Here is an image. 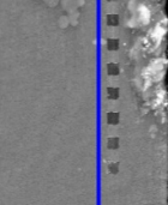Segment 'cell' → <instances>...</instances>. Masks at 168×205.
<instances>
[{
  "instance_id": "cell-6",
  "label": "cell",
  "mask_w": 168,
  "mask_h": 205,
  "mask_svg": "<svg viewBox=\"0 0 168 205\" xmlns=\"http://www.w3.org/2000/svg\"><path fill=\"white\" fill-rule=\"evenodd\" d=\"M108 45H111V46H112V47H109V48H112V49H115V48L118 47V41H117V40H111Z\"/></svg>"
},
{
  "instance_id": "cell-2",
  "label": "cell",
  "mask_w": 168,
  "mask_h": 205,
  "mask_svg": "<svg viewBox=\"0 0 168 205\" xmlns=\"http://www.w3.org/2000/svg\"><path fill=\"white\" fill-rule=\"evenodd\" d=\"M108 145H109V148H111V149H117V148H118V145H119V140H118V138H112V139H109Z\"/></svg>"
},
{
  "instance_id": "cell-1",
  "label": "cell",
  "mask_w": 168,
  "mask_h": 205,
  "mask_svg": "<svg viewBox=\"0 0 168 205\" xmlns=\"http://www.w3.org/2000/svg\"><path fill=\"white\" fill-rule=\"evenodd\" d=\"M119 121V114L117 113H111L108 115V123L109 124H117Z\"/></svg>"
},
{
  "instance_id": "cell-3",
  "label": "cell",
  "mask_w": 168,
  "mask_h": 205,
  "mask_svg": "<svg viewBox=\"0 0 168 205\" xmlns=\"http://www.w3.org/2000/svg\"><path fill=\"white\" fill-rule=\"evenodd\" d=\"M109 73L111 74H117V73H119V67L117 66V65H109Z\"/></svg>"
},
{
  "instance_id": "cell-5",
  "label": "cell",
  "mask_w": 168,
  "mask_h": 205,
  "mask_svg": "<svg viewBox=\"0 0 168 205\" xmlns=\"http://www.w3.org/2000/svg\"><path fill=\"white\" fill-rule=\"evenodd\" d=\"M108 22H109V24L115 25V24H118V23H119V19H118V17H117V16H111V17H109V19H108Z\"/></svg>"
},
{
  "instance_id": "cell-7",
  "label": "cell",
  "mask_w": 168,
  "mask_h": 205,
  "mask_svg": "<svg viewBox=\"0 0 168 205\" xmlns=\"http://www.w3.org/2000/svg\"><path fill=\"white\" fill-rule=\"evenodd\" d=\"M109 169H111V172H112V173H114V174L118 172V168L115 167V164H112V166L109 167Z\"/></svg>"
},
{
  "instance_id": "cell-4",
  "label": "cell",
  "mask_w": 168,
  "mask_h": 205,
  "mask_svg": "<svg viewBox=\"0 0 168 205\" xmlns=\"http://www.w3.org/2000/svg\"><path fill=\"white\" fill-rule=\"evenodd\" d=\"M108 94H109V96L112 97V98H117L118 97V95H119V91H118V89H109L108 90Z\"/></svg>"
}]
</instances>
